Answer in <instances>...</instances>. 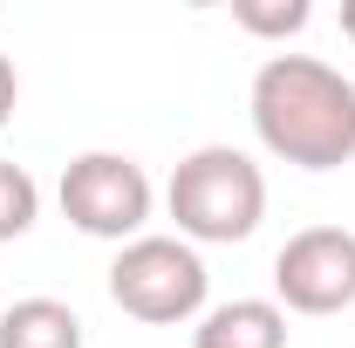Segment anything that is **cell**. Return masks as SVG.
Listing matches in <instances>:
<instances>
[{"mask_svg":"<svg viewBox=\"0 0 355 348\" xmlns=\"http://www.w3.org/2000/svg\"><path fill=\"white\" fill-rule=\"evenodd\" d=\"M253 137L294 171L355 164V82L321 55H266L246 89Z\"/></svg>","mask_w":355,"mask_h":348,"instance_id":"1","label":"cell"},{"mask_svg":"<svg viewBox=\"0 0 355 348\" xmlns=\"http://www.w3.org/2000/svg\"><path fill=\"white\" fill-rule=\"evenodd\" d=\"M164 212L178 218V239H191V246H239L266 218V177L246 150L198 143L191 157H178L171 184H164Z\"/></svg>","mask_w":355,"mask_h":348,"instance_id":"2","label":"cell"},{"mask_svg":"<svg viewBox=\"0 0 355 348\" xmlns=\"http://www.w3.org/2000/svg\"><path fill=\"white\" fill-rule=\"evenodd\" d=\"M205 294H212V273L198 260V246L178 232H144L130 246H116V260H110V301L130 321H150V328L198 321Z\"/></svg>","mask_w":355,"mask_h":348,"instance_id":"3","label":"cell"},{"mask_svg":"<svg viewBox=\"0 0 355 348\" xmlns=\"http://www.w3.org/2000/svg\"><path fill=\"white\" fill-rule=\"evenodd\" d=\"M55 198H62V218H69L76 232L116 239V246L144 239V218L157 205L150 171H144L137 157H123V150H83V157H69Z\"/></svg>","mask_w":355,"mask_h":348,"instance_id":"4","label":"cell"},{"mask_svg":"<svg viewBox=\"0 0 355 348\" xmlns=\"http://www.w3.org/2000/svg\"><path fill=\"white\" fill-rule=\"evenodd\" d=\"M273 301L287 314H342L355 307V232L349 225H301L273 253Z\"/></svg>","mask_w":355,"mask_h":348,"instance_id":"5","label":"cell"},{"mask_svg":"<svg viewBox=\"0 0 355 348\" xmlns=\"http://www.w3.org/2000/svg\"><path fill=\"white\" fill-rule=\"evenodd\" d=\"M191 348H287V307L260 301V294H239L198 314Z\"/></svg>","mask_w":355,"mask_h":348,"instance_id":"6","label":"cell"},{"mask_svg":"<svg viewBox=\"0 0 355 348\" xmlns=\"http://www.w3.org/2000/svg\"><path fill=\"white\" fill-rule=\"evenodd\" d=\"M83 314L55 294H28V301L0 307V348H83Z\"/></svg>","mask_w":355,"mask_h":348,"instance_id":"7","label":"cell"},{"mask_svg":"<svg viewBox=\"0 0 355 348\" xmlns=\"http://www.w3.org/2000/svg\"><path fill=\"white\" fill-rule=\"evenodd\" d=\"M314 21L308 0H232V28L253 35V42H287Z\"/></svg>","mask_w":355,"mask_h":348,"instance_id":"8","label":"cell"},{"mask_svg":"<svg viewBox=\"0 0 355 348\" xmlns=\"http://www.w3.org/2000/svg\"><path fill=\"white\" fill-rule=\"evenodd\" d=\"M35 218H42V184L28 177V164L0 157V246H7V239H21Z\"/></svg>","mask_w":355,"mask_h":348,"instance_id":"9","label":"cell"},{"mask_svg":"<svg viewBox=\"0 0 355 348\" xmlns=\"http://www.w3.org/2000/svg\"><path fill=\"white\" fill-rule=\"evenodd\" d=\"M14 96H21V82H14V62L0 55V130H7V116H14Z\"/></svg>","mask_w":355,"mask_h":348,"instance_id":"10","label":"cell"},{"mask_svg":"<svg viewBox=\"0 0 355 348\" xmlns=\"http://www.w3.org/2000/svg\"><path fill=\"white\" fill-rule=\"evenodd\" d=\"M342 35L355 42V0H342Z\"/></svg>","mask_w":355,"mask_h":348,"instance_id":"11","label":"cell"}]
</instances>
